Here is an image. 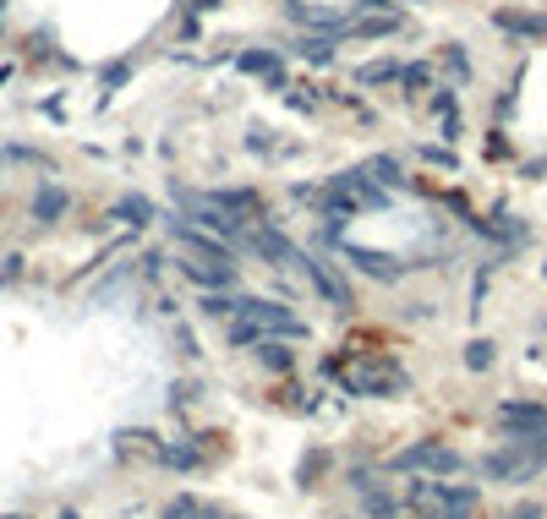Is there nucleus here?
Listing matches in <instances>:
<instances>
[{
  "label": "nucleus",
  "instance_id": "nucleus-1",
  "mask_svg": "<svg viewBox=\"0 0 547 519\" xmlns=\"http://www.w3.org/2000/svg\"><path fill=\"white\" fill-rule=\"evenodd\" d=\"M301 339V322L291 317V306H274V301H246L241 317H231V345H269V339Z\"/></svg>",
  "mask_w": 547,
  "mask_h": 519
},
{
  "label": "nucleus",
  "instance_id": "nucleus-2",
  "mask_svg": "<svg viewBox=\"0 0 547 519\" xmlns=\"http://www.w3.org/2000/svg\"><path fill=\"white\" fill-rule=\"evenodd\" d=\"M547 465V438H509L504 448H493L481 460L488 481H536V470Z\"/></svg>",
  "mask_w": 547,
  "mask_h": 519
},
{
  "label": "nucleus",
  "instance_id": "nucleus-3",
  "mask_svg": "<svg viewBox=\"0 0 547 519\" xmlns=\"http://www.w3.org/2000/svg\"><path fill=\"white\" fill-rule=\"evenodd\" d=\"M340 377H345L350 394H378V399L405 394V372H400L395 361H383V355H362V361H350Z\"/></svg>",
  "mask_w": 547,
  "mask_h": 519
},
{
  "label": "nucleus",
  "instance_id": "nucleus-4",
  "mask_svg": "<svg viewBox=\"0 0 547 519\" xmlns=\"http://www.w3.org/2000/svg\"><path fill=\"white\" fill-rule=\"evenodd\" d=\"M236 246H246V252H257L269 268H291V263H307V257L296 252V241L291 236H279V230H269V224H246V230L236 236Z\"/></svg>",
  "mask_w": 547,
  "mask_h": 519
},
{
  "label": "nucleus",
  "instance_id": "nucleus-5",
  "mask_svg": "<svg viewBox=\"0 0 547 519\" xmlns=\"http://www.w3.org/2000/svg\"><path fill=\"white\" fill-rule=\"evenodd\" d=\"M395 470H433V476H449V470H460V453L449 448V443H416V448L395 453Z\"/></svg>",
  "mask_w": 547,
  "mask_h": 519
},
{
  "label": "nucleus",
  "instance_id": "nucleus-6",
  "mask_svg": "<svg viewBox=\"0 0 547 519\" xmlns=\"http://www.w3.org/2000/svg\"><path fill=\"white\" fill-rule=\"evenodd\" d=\"M504 438H547V410L542 405H498Z\"/></svg>",
  "mask_w": 547,
  "mask_h": 519
},
{
  "label": "nucleus",
  "instance_id": "nucleus-7",
  "mask_svg": "<svg viewBox=\"0 0 547 519\" xmlns=\"http://www.w3.org/2000/svg\"><path fill=\"white\" fill-rule=\"evenodd\" d=\"M307 279L317 284V296H324V301H334V306H350V290L340 284V274L324 263V257H307Z\"/></svg>",
  "mask_w": 547,
  "mask_h": 519
},
{
  "label": "nucleus",
  "instance_id": "nucleus-8",
  "mask_svg": "<svg viewBox=\"0 0 547 519\" xmlns=\"http://www.w3.org/2000/svg\"><path fill=\"white\" fill-rule=\"evenodd\" d=\"M471 514H476V492H471V486H449L438 519H471Z\"/></svg>",
  "mask_w": 547,
  "mask_h": 519
},
{
  "label": "nucleus",
  "instance_id": "nucleus-9",
  "mask_svg": "<svg viewBox=\"0 0 547 519\" xmlns=\"http://www.w3.org/2000/svg\"><path fill=\"white\" fill-rule=\"evenodd\" d=\"M498 27H509V34H526V39H547V17H520V12H498Z\"/></svg>",
  "mask_w": 547,
  "mask_h": 519
},
{
  "label": "nucleus",
  "instance_id": "nucleus-10",
  "mask_svg": "<svg viewBox=\"0 0 547 519\" xmlns=\"http://www.w3.org/2000/svg\"><path fill=\"white\" fill-rule=\"evenodd\" d=\"M350 263H356V268H367L372 279H400L395 257H383V252H350Z\"/></svg>",
  "mask_w": 547,
  "mask_h": 519
},
{
  "label": "nucleus",
  "instance_id": "nucleus-11",
  "mask_svg": "<svg viewBox=\"0 0 547 519\" xmlns=\"http://www.w3.org/2000/svg\"><path fill=\"white\" fill-rule=\"evenodd\" d=\"M257 355H263V367H274V372H285V367H291V350H279L274 339H269V345H257Z\"/></svg>",
  "mask_w": 547,
  "mask_h": 519
},
{
  "label": "nucleus",
  "instance_id": "nucleus-12",
  "mask_svg": "<svg viewBox=\"0 0 547 519\" xmlns=\"http://www.w3.org/2000/svg\"><path fill=\"white\" fill-rule=\"evenodd\" d=\"M488 361H493V345H488V339H476V345L465 350V367H471V372H481Z\"/></svg>",
  "mask_w": 547,
  "mask_h": 519
},
{
  "label": "nucleus",
  "instance_id": "nucleus-13",
  "mask_svg": "<svg viewBox=\"0 0 547 519\" xmlns=\"http://www.w3.org/2000/svg\"><path fill=\"white\" fill-rule=\"evenodd\" d=\"M383 186H400V170H395V159H372V165H367Z\"/></svg>",
  "mask_w": 547,
  "mask_h": 519
},
{
  "label": "nucleus",
  "instance_id": "nucleus-14",
  "mask_svg": "<svg viewBox=\"0 0 547 519\" xmlns=\"http://www.w3.org/2000/svg\"><path fill=\"white\" fill-rule=\"evenodd\" d=\"M389 77H400L395 60H378V66H367V72H362V82H389Z\"/></svg>",
  "mask_w": 547,
  "mask_h": 519
},
{
  "label": "nucleus",
  "instance_id": "nucleus-15",
  "mask_svg": "<svg viewBox=\"0 0 547 519\" xmlns=\"http://www.w3.org/2000/svg\"><path fill=\"white\" fill-rule=\"evenodd\" d=\"M301 55H307V60H329L334 44H329V39H301Z\"/></svg>",
  "mask_w": 547,
  "mask_h": 519
},
{
  "label": "nucleus",
  "instance_id": "nucleus-16",
  "mask_svg": "<svg viewBox=\"0 0 547 519\" xmlns=\"http://www.w3.org/2000/svg\"><path fill=\"white\" fill-rule=\"evenodd\" d=\"M514 519H542V514L536 508H514Z\"/></svg>",
  "mask_w": 547,
  "mask_h": 519
}]
</instances>
